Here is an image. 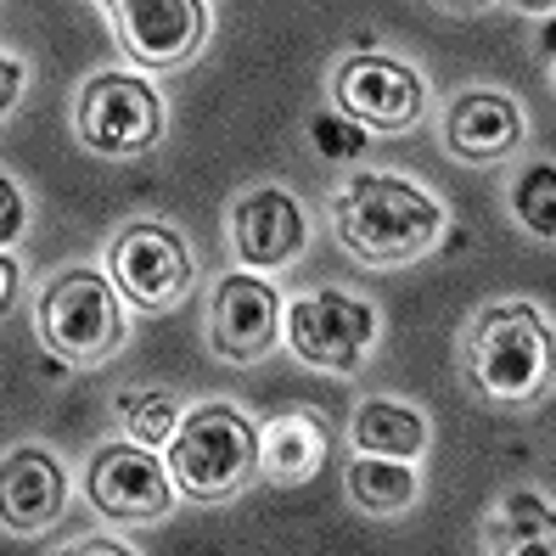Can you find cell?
<instances>
[{"instance_id": "cell-1", "label": "cell", "mask_w": 556, "mask_h": 556, "mask_svg": "<svg viewBox=\"0 0 556 556\" xmlns=\"http://www.w3.org/2000/svg\"><path fill=\"white\" fill-rule=\"evenodd\" d=\"M338 237L354 258L366 265H405V258L428 253L439 237V203H428L416 186L394 175H359L338 191L332 203Z\"/></svg>"}, {"instance_id": "cell-2", "label": "cell", "mask_w": 556, "mask_h": 556, "mask_svg": "<svg viewBox=\"0 0 556 556\" xmlns=\"http://www.w3.org/2000/svg\"><path fill=\"white\" fill-rule=\"evenodd\" d=\"M467 359L495 405H529L551 382V326L529 304H501L472 326Z\"/></svg>"}, {"instance_id": "cell-3", "label": "cell", "mask_w": 556, "mask_h": 556, "mask_svg": "<svg viewBox=\"0 0 556 556\" xmlns=\"http://www.w3.org/2000/svg\"><path fill=\"white\" fill-rule=\"evenodd\" d=\"M253 467H258V433L225 405L191 410L180 421V433L169 439V478L191 501L237 495V489L253 478Z\"/></svg>"}, {"instance_id": "cell-4", "label": "cell", "mask_w": 556, "mask_h": 556, "mask_svg": "<svg viewBox=\"0 0 556 556\" xmlns=\"http://www.w3.org/2000/svg\"><path fill=\"white\" fill-rule=\"evenodd\" d=\"M40 338L51 354L74 359V366H96L102 354H113L124 338V315H118L113 287L96 270L62 276L40 299Z\"/></svg>"}, {"instance_id": "cell-5", "label": "cell", "mask_w": 556, "mask_h": 556, "mask_svg": "<svg viewBox=\"0 0 556 556\" xmlns=\"http://www.w3.org/2000/svg\"><path fill=\"white\" fill-rule=\"evenodd\" d=\"M113 281L136 309L163 315L186 299L191 287V253L175 231L163 225H129V231L113 242Z\"/></svg>"}, {"instance_id": "cell-6", "label": "cell", "mask_w": 556, "mask_h": 556, "mask_svg": "<svg viewBox=\"0 0 556 556\" xmlns=\"http://www.w3.org/2000/svg\"><path fill=\"white\" fill-rule=\"evenodd\" d=\"M163 129V113H157V96L129 79V74H102L90 79L85 96H79V136L108 152V157H136L157 141Z\"/></svg>"}, {"instance_id": "cell-7", "label": "cell", "mask_w": 556, "mask_h": 556, "mask_svg": "<svg viewBox=\"0 0 556 556\" xmlns=\"http://www.w3.org/2000/svg\"><path fill=\"white\" fill-rule=\"evenodd\" d=\"M102 12L141 68H180L203 46V0H102Z\"/></svg>"}, {"instance_id": "cell-8", "label": "cell", "mask_w": 556, "mask_h": 556, "mask_svg": "<svg viewBox=\"0 0 556 556\" xmlns=\"http://www.w3.org/2000/svg\"><path fill=\"white\" fill-rule=\"evenodd\" d=\"M287 332H292L299 359H309L320 371H349L366 354V343L377 332V315L366 304L343 299V292H309V299H299L287 309Z\"/></svg>"}, {"instance_id": "cell-9", "label": "cell", "mask_w": 556, "mask_h": 556, "mask_svg": "<svg viewBox=\"0 0 556 556\" xmlns=\"http://www.w3.org/2000/svg\"><path fill=\"white\" fill-rule=\"evenodd\" d=\"M276 332H281V304L265 281L253 276H225L214 287V309H208V338L225 359L237 366H253L276 349Z\"/></svg>"}, {"instance_id": "cell-10", "label": "cell", "mask_w": 556, "mask_h": 556, "mask_svg": "<svg viewBox=\"0 0 556 556\" xmlns=\"http://www.w3.org/2000/svg\"><path fill=\"white\" fill-rule=\"evenodd\" d=\"M338 102L349 118L371 124V129H405L421 118V79L405 62L388 56H354L338 74Z\"/></svg>"}, {"instance_id": "cell-11", "label": "cell", "mask_w": 556, "mask_h": 556, "mask_svg": "<svg viewBox=\"0 0 556 556\" xmlns=\"http://www.w3.org/2000/svg\"><path fill=\"white\" fill-rule=\"evenodd\" d=\"M90 501L118 522H152L169 511V472H163L147 450L113 444L90 462Z\"/></svg>"}, {"instance_id": "cell-12", "label": "cell", "mask_w": 556, "mask_h": 556, "mask_svg": "<svg viewBox=\"0 0 556 556\" xmlns=\"http://www.w3.org/2000/svg\"><path fill=\"white\" fill-rule=\"evenodd\" d=\"M62 467L51 462L46 450H12L0 462V522L17 534H46L51 522L62 517Z\"/></svg>"}, {"instance_id": "cell-13", "label": "cell", "mask_w": 556, "mask_h": 556, "mask_svg": "<svg viewBox=\"0 0 556 556\" xmlns=\"http://www.w3.org/2000/svg\"><path fill=\"white\" fill-rule=\"evenodd\" d=\"M231 237L248 265H287L304 248V214L287 191H253L231 214Z\"/></svg>"}, {"instance_id": "cell-14", "label": "cell", "mask_w": 556, "mask_h": 556, "mask_svg": "<svg viewBox=\"0 0 556 556\" xmlns=\"http://www.w3.org/2000/svg\"><path fill=\"white\" fill-rule=\"evenodd\" d=\"M444 136H450V147L462 152V157L495 163V157H506V152L522 141V118H517V108L506 102V96H495V90H467L462 102L450 108Z\"/></svg>"}, {"instance_id": "cell-15", "label": "cell", "mask_w": 556, "mask_h": 556, "mask_svg": "<svg viewBox=\"0 0 556 556\" xmlns=\"http://www.w3.org/2000/svg\"><path fill=\"white\" fill-rule=\"evenodd\" d=\"M326 462V428L304 410H281L265 421L258 433V467H265L276 483H304L315 478Z\"/></svg>"}, {"instance_id": "cell-16", "label": "cell", "mask_w": 556, "mask_h": 556, "mask_svg": "<svg viewBox=\"0 0 556 556\" xmlns=\"http://www.w3.org/2000/svg\"><path fill=\"white\" fill-rule=\"evenodd\" d=\"M421 439H428L421 416L394 405V400H371V405H359V416H354V444L366 455H394V462H410V455L421 450Z\"/></svg>"}, {"instance_id": "cell-17", "label": "cell", "mask_w": 556, "mask_h": 556, "mask_svg": "<svg viewBox=\"0 0 556 556\" xmlns=\"http://www.w3.org/2000/svg\"><path fill=\"white\" fill-rule=\"evenodd\" d=\"M349 495L366 511H405L416 501V478L394 455H366V462L349 467Z\"/></svg>"}, {"instance_id": "cell-18", "label": "cell", "mask_w": 556, "mask_h": 556, "mask_svg": "<svg viewBox=\"0 0 556 556\" xmlns=\"http://www.w3.org/2000/svg\"><path fill=\"white\" fill-rule=\"evenodd\" d=\"M118 416L136 444H169L175 439V421H180V405L169 394H124L118 400Z\"/></svg>"}, {"instance_id": "cell-19", "label": "cell", "mask_w": 556, "mask_h": 556, "mask_svg": "<svg viewBox=\"0 0 556 556\" xmlns=\"http://www.w3.org/2000/svg\"><path fill=\"white\" fill-rule=\"evenodd\" d=\"M517 214L529 231H540V242L556 237V175H551V163H534V169L517 180Z\"/></svg>"}, {"instance_id": "cell-20", "label": "cell", "mask_w": 556, "mask_h": 556, "mask_svg": "<svg viewBox=\"0 0 556 556\" xmlns=\"http://www.w3.org/2000/svg\"><path fill=\"white\" fill-rule=\"evenodd\" d=\"M17 231H23V198H17V186L0 175V248H7Z\"/></svg>"}, {"instance_id": "cell-21", "label": "cell", "mask_w": 556, "mask_h": 556, "mask_svg": "<svg viewBox=\"0 0 556 556\" xmlns=\"http://www.w3.org/2000/svg\"><path fill=\"white\" fill-rule=\"evenodd\" d=\"M17 90H23V68H17L12 56H0V118L17 108Z\"/></svg>"}, {"instance_id": "cell-22", "label": "cell", "mask_w": 556, "mask_h": 556, "mask_svg": "<svg viewBox=\"0 0 556 556\" xmlns=\"http://www.w3.org/2000/svg\"><path fill=\"white\" fill-rule=\"evenodd\" d=\"M12 299H17V265H12L7 253H0V315L12 309Z\"/></svg>"}, {"instance_id": "cell-23", "label": "cell", "mask_w": 556, "mask_h": 556, "mask_svg": "<svg viewBox=\"0 0 556 556\" xmlns=\"http://www.w3.org/2000/svg\"><path fill=\"white\" fill-rule=\"evenodd\" d=\"M517 7H529V12H545V7H551V0H517Z\"/></svg>"}]
</instances>
